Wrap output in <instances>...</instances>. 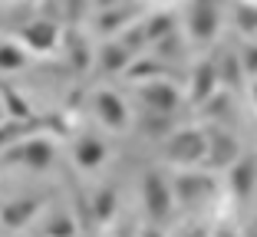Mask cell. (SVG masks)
Returning <instances> with one entry per match:
<instances>
[{"mask_svg": "<svg viewBox=\"0 0 257 237\" xmlns=\"http://www.w3.org/2000/svg\"><path fill=\"white\" fill-rule=\"evenodd\" d=\"M165 158L175 161V165H198V161H204L208 158V135L195 129H185L178 135H172L165 148Z\"/></svg>", "mask_w": 257, "mask_h": 237, "instance_id": "cell-1", "label": "cell"}, {"mask_svg": "<svg viewBox=\"0 0 257 237\" xmlns=\"http://www.w3.org/2000/svg\"><path fill=\"white\" fill-rule=\"evenodd\" d=\"M221 27V0H191L188 10V30L195 43H208L214 40Z\"/></svg>", "mask_w": 257, "mask_h": 237, "instance_id": "cell-2", "label": "cell"}, {"mask_svg": "<svg viewBox=\"0 0 257 237\" xmlns=\"http://www.w3.org/2000/svg\"><path fill=\"white\" fill-rule=\"evenodd\" d=\"M142 201H145V211H149L152 221H165V217L172 214L175 191H168V181L159 175V171H145V178H142Z\"/></svg>", "mask_w": 257, "mask_h": 237, "instance_id": "cell-3", "label": "cell"}, {"mask_svg": "<svg viewBox=\"0 0 257 237\" xmlns=\"http://www.w3.org/2000/svg\"><path fill=\"white\" fill-rule=\"evenodd\" d=\"M7 161H23L27 168L43 171L53 165V145L46 138H27V142H17L14 152H7Z\"/></svg>", "mask_w": 257, "mask_h": 237, "instance_id": "cell-4", "label": "cell"}, {"mask_svg": "<svg viewBox=\"0 0 257 237\" xmlns=\"http://www.w3.org/2000/svg\"><path fill=\"white\" fill-rule=\"evenodd\" d=\"M234 161H237V142L227 132L211 129L208 132V158H204V165L208 168H227Z\"/></svg>", "mask_w": 257, "mask_h": 237, "instance_id": "cell-5", "label": "cell"}, {"mask_svg": "<svg viewBox=\"0 0 257 237\" xmlns=\"http://www.w3.org/2000/svg\"><path fill=\"white\" fill-rule=\"evenodd\" d=\"M142 102H145V109H155V112H175L178 109V89H175L168 79H159V83H145L142 86Z\"/></svg>", "mask_w": 257, "mask_h": 237, "instance_id": "cell-6", "label": "cell"}, {"mask_svg": "<svg viewBox=\"0 0 257 237\" xmlns=\"http://www.w3.org/2000/svg\"><path fill=\"white\" fill-rule=\"evenodd\" d=\"M20 37L33 53H53L56 40H60V27H56L53 20H37V23H30V27H23Z\"/></svg>", "mask_w": 257, "mask_h": 237, "instance_id": "cell-7", "label": "cell"}, {"mask_svg": "<svg viewBox=\"0 0 257 237\" xmlns=\"http://www.w3.org/2000/svg\"><path fill=\"white\" fill-rule=\"evenodd\" d=\"M211 191H214V181L204 175V171L178 175V181H175V198L185 201V204H198V201H204Z\"/></svg>", "mask_w": 257, "mask_h": 237, "instance_id": "cell-8", "label": "cell"}, {"mask_svg": "<svg viewBox=\"0 0 257 237\" xmlns=\"http://www.w3.org/2000/svg\"><path fill=\"white\" fill-rule=\"evenodd\" d=\"M214 89H218V66H214L211 60L198 63L195 73H191V102H195V106H204V102L214 96Z\"/></svg>", "mask_w": 257, "mask_h": 237, "instance_id": "cell-9", "label": "cell"}, {"mask_svg": "<svg viewBox=\"0 0 257 237\" xmlns=\"http://www.w3.org/2000/svg\"><path fill=\"white\" fill-rule=\"evenodd\" d=\"M257 188V161L254 158H237L231 165V191L237 201H247Z\"/></svg>", "mask_w": 257, "mask_h": 237, "instance_id": "cell-10", "label": "cell"}, {"mask_svg": "<svg viewBox=\"0 0 257 237\" xmlns=\"http://www.w3.org/2000/svg\"><path fill=\"white\" fill-rule=\"evenodd\" d=\"M96 112H99V119L109 125V129H125V122H128V112H125V102L115 96V92H99L96 96Z\"/></svg>", "mask_w": 257, "mask_h": 237, "instance_id": "cell-11", "label": "cell"}, {"mask_svg": "<svg viewBox=\"0 0 257 237\" xmlns=\"http://www.w3.org/2000/svg\"><path fill=\"white\" fill-rule=\"evenodd\" d=\"M40 204H43V201H40L37 194L17 198V201H10V204L0 211V221L7 224V227H23V224H27V221H30V217L40 211Z\"/></svg>", "mask_w": 257, "mask_h": 237, "instance_id": "cell-12", "label": "cell"}, {"mask_svg": "<svg viewBox=\"0 0 257 237\" xmlns=\"http://www.w3.org/2000/svg\"><path fill=\"white\" fill-rule=\"evenodd\" d=\"M106 161V145L99 142V138H79L76 142V165L79 168H86V171H92V168H99Z\"/></svg>", "mask_w": 257, "mask_h": 237, "instance_id": "cell-13", "label": "cell"}, {"mask_svg": "<svg viewBox=\"0 0 257 237\" xmlns=\"http://www.w3.org/2000/svg\"><path fill=\"white\" fill-rule=\"evenodd\" d=\"M136 14L139 7H132V4H119L115 10H106V14L99 17V33H112V30H122L125 23H136Z\"/></svg>", "mask_w": 257, "mask_h": 237, "instance_id": "cell-14", "label": "cell"}, {"mask_svg": "<svg viewBox=\"0 0 257 237\" xmlns=\"http://www.w3.org/2000/svg\"><path fill=\"white\" fill-rule=\"evenodd\" d=\"M128 60H132V50H128L122 40L106 43V46H102V56H99V63H102L106 73H122V69L128 66Z\"/></svg>", "mask_w": 257, "mask_h": 237, "instance_id": "cell-15", "label": "cell"}, {"mask_svg": "<svg viewBox=\"0 0 257 237\" xmlns=\"http://www.w3.org/2000/svg\"><path fill=\"white\" fill-rule=\"evenodd\" d=\"M241 76H247L244 66H241V56L224 53V56H221V63H218V83L227 86V89H237V86H241Z\"/></svg>", "mask_w": 257, "mask_h": 237, "instance_id": "cell-16", "label": "cell"}, {"mask_svg": "<svg viewBox=\"0 0 257 237\" xmlns=\"http://www.w3.org/2000/svg\"><path fill=\"white\" fill-rule=\"evenodd\" d=\"M0 99H4V109H7L10 119H17V122H27L30 119V106H27V99H23L14 86L0 83Z\"/></svg>", "mask_w": 257, "mask_h": 237, "instance_id": "cell-17", "label": "cell"}, {"mask_svg": "<svg viewBox=\"0 0 257 237\" xmlns=\"http://www.w3.org/2000/svg\"><path fill=\"white\" fill-rule=\"evenodd\" d=\"M142 132L152 138H165L172 132V112H155V109H145L142 115Z\"/></svg>", "mask_w": 257, "mask_h": 237, "instance_id": "cell-18", "label": "cell"}, {"mask_svg": "<svg viewBox=\"0 0 257 237\" xmlns=\"http://www.w3.org/2000/svg\"><path fill=\"white\" fill-rule=\"evenodd\" d=\"M142 27H145V37H149V43H159V40L172 37L175 20H172V14H155L152 20H145Z\"/></svg>", "mask_w": 257, "mask_h": 237, "instance_id": "cell-19", "label": "cell"}, {"mask_svg": "<svg viewBox=\"0 0 257 237\" xmlns=\"http://www.w3.org/2000/svg\"><path fill=\"white\" fill-rule=\"evenodd\" d=\"M112 214H115V188H99V194L92 198V217L109 221Z\"/></svg>", "mask_w": 257, "mask_h": 237, "instance_id": "cell-20", "label": "cell"}, {"mask_svg": "<svg viewBox=\"0 0 257 237\" xmlns=\"http://www.w3.org/2000/svg\"><path fill=\"white\" fill-rule=\"evenodd\" d=\"M23 66H27V53H23L20 46H14V43L0 46V69H4V73H10V69H23Z\"/></svg>", "mask_w": 257, "mask_h": 237, "instance_id": "cell-21", "label": "cell"}, {"mask_svg": "<svg viewBox=\"0 0 257 237\" xmlns=\"http://www.w3.org/2000/svg\"><path fill=\"white\" fill-rule=\"evenodd\" d=\"M33 125H37L33 119H27V122H17V119H10V125H4V122H0V148H4V145H10V142H17V138H23L27 132L33 129Z\"/></svg>", "mask_w": 257, "mask_h": 237, "instance_id": "cell-22", "label": "cell"}, {"mask_svg": "<svg viewBox=\"0 0 257 237\" xmlns=\"http://www.w3.org/2000/svg\"><path fill=\"white\" fill-rule=\"evenodd\" d=\"M234 20H237V27H241L244 33H254L257 30V4H241L237 14H234Z\"/></svg>", "mask_w": 257, "mask_h": 237, "instance_id": "cell-23", "label": "cell"}, {"mask_svg": "<svg viewBox=\"0 0 257 237\" xmlns=\"http://www.w3.org/2000/svg\"><path fill=\"white\" fill-rule=\"evenodd\" d=\"M73 234H76V227L69 217H53L50 227H46V237H73Z\"/></svg>", "mask_w": 257, "mask_h": 237, "instance_id": "cell-24", "label": "cell"}, {"mask_svg": "<svg viewBox=\"0 0 257 237\" xmlns=\"http://www.w3.org/2000/svg\"><path fill=\"white\" fill-rule=\"evenodd\" d=\"M122 43H125L132 53H136V50H142V46L149 43V37H145V27H142V23H136V27H132V30L122 37Z\"/></svg>", "mask_w": 257, "mask_h": 237, "instance_id": "cell-25", "label": "cell"}, {"mask_svg": "<svg viewBox=\"0 0 257 237\" xmlns=\"http://www.w3.org/2000/svg\"><path fill=\"white\" fill-rule=\"evenodd\" d=\"M241 66H244V73H247V76H257V46H254V43L244 46V53H241Z\"/></svg>", "mask_w": 257, "mask_h": 237, "instance_id": "cell-26", "label": "cell"}, {"mask_svg": "<svg viewBox=\"0 0 257 237\" xmlns=\"http://www.w3.org/2000/svg\"><path fill=\"white\" fill-rule=\"evenodd\" d=\"M125 73H128L132 79H139V76H159L162 66H159V63H136V66L125 69Z\"/></svg>", "mask_w": 257, "mask_h": 237, "instance_id": "cell-27", "label": "cell"}, {"mask_svg": "<svg viewBox=\"0 0 257 237\" xmlns=\"http://www.w3.org/2000/svg\"><path fill=\"white\" fill-rule=\"evenodd\" d=\"M69 46H73V63L76 66H86V50H83V43H79V40H69Z\"/></svg>", "mask_w": 257, "mask_h": 237, "instance_id": "cell-28", "label": "cell"}, {"mask_svg": "<svg viewBox=\"0 0 257 237\" xmlns=\"http://www.w3.org/2000/svg\"><path fill=\"white\" fill-rule=\"evenodd\" d=\"M178 237H208V230H201V227H191V230H182Z\"/></svg>", "mask_w": 257, "mask_h": 237, "instance_id": "cell-29", "label": "cell"}, {"mask_svg": "<svg viewBox=\"0 0 257 237\" xmlns=\"http://www.w3.org/2000/svg\"><path fill=\"white\" fill-rule=\"evenodd\" d=\"M142 237H162V234H159L155 227H149V230H142Z\"/></svg>", "mask_w": 257, "mask_h": 237, "instance_id": "cell-30", "label": "cell"}, {"mask_svg": "<svg viewBox=\"0 0 257 237\" xmlns=\"http://www.w3.org/2000/svg\"><path fill=\"white\" fill-rule=\"evenodd\" d=\"M218 237H234V234H231V227H221V230H218Z\"/></svg>", "mask_w": 257, "mask_h": 237, "instance_id": "cell-31", "label": "cell"}, {"mask_svg": "<svg viewBox=\"0 0 257 237\" xmlns=\"http://www.w3.org/2000/svg\"><path fill=\"white\" fill-rule=\"evenodd\" d=\"M247 237H257V221H254V224L247 227Z\"/></svg>", "mask_w": 257, "mask_h": 237, "instance_id": "cell-32", "label": "cell"}, {"mask_svg": "<svg viewBox=\"0 0 257 237\" xmlns=\"http://www.w3.org/2000/svg\"><path fill=\"white\" fill-rule=\"evenodd\" d=\"M102 4H109V7L115 4V7H119V4H128V0H102Z\"/></svg>", "mask_w": 257, "mask_h": 237, "instance_id": "cell-33", "label": "cell"}, {"mask_svg": "<svg viewBox=\"0 0 257 237\" xmlns=\"http://www.w3.org/2000/svg\"><path fill=\"white\" fill-rule=\"evenodd\" d=\"M0 122H4V119H0Z\"/></svg>", "mask_w": 257, "mask_h": 237, "instance_id": "cell-34", "label": "cell"}, {"mask_svg": "<svg viewBox=\"0 0 257 237\" xmlns=\"http://www.w3.org/2000/svg\"><path fill=\"white\" fill-rule=\"evenodd\" d=\"M159 4H162V0H159Z\"/></svg>", "mask_w": 257, "mask_h": 237, "instance_id": "cell-35", "label": "cell"}]
</instances>
